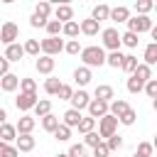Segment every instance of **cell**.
<instances>
[{
  "instance_id": "29",
  "label": "cell",
  "mask_w": 157,
  "mask_h": 157,
  "mask_svg": "<svg viewBox=\"0 0 157 157\" xmlns=\"http://www.w3.org/2000/svg\"><path fill=\"white\" fill-rule=\"evenodd\" d=\"M42 128H44L47 132H54V130L59 128V118H56L54 113H49V115H44V118H42Z\"/></svg>"
},
{
  "instance_id": "17",
  "label": "cell",
  "mask_w": 157,
  "mask_h": 157,
  "mask_svg": "<svg viewBox=\"0 0 157 157\" xmlns=\"http://www.w3.org/2000/svg\"><path fill=\"white\" fill-rule=\"evenodd\" d=\"M17 86H20V76H15V74H5V76L0 78V88H2L5 93H12Z\"/></svg>"
},
{
  "instance_id": "32",
  "label": "cell",
  "mask_w": 157,
  "mask_h": 157,
  "mask_svg": "<svg viewBox=\"0 0 157 157\" xmlns=\"http://www.w3.org/2000/svg\"><path fill=\"white\" fill-rule=\"evenodd\" d=\"M44 29H47L49 37H59V34H61V22H56V20H47Z\"/></svg>"
},
{
  "instance_id": "23",
  "label": "cell",
  "mask_w": 157,
  "mask_h": 157,
  "mask_svg": "<svg viewBox=\"0 0 157 157\" xmlns=\"http://www.w3.org/2000/svg\"><path fill=\"white\" fill-rule=\"evenodd\" d=\"M130 76H135L137 81H142V83H147V81L152 78V69H150V66H145V64H137V66H135V71H132Z\"/></svg>"
},
{
  "instance_id": "1",
  "label": "cell",
  "mask_w": 157,
  "mask_h": 157,
  "mask_svg": "<svg viewBox=\"0 0 157 157\" xmlns=\"http://www.w3.org/2000/svg\"><path fill=\"white\" fill-rule=\"evenodd\" d=\"M81 61H83V66L86 69H91V66H103L105 64V52L101 49V47H81Z\"/></svg>"
},
{
  "instance_id": "42",
  "label": "cell",
  "mask_w": 157,
  "mask_h": 157,
  "mask_svg": "<svg viewBox=\"0 0 157 157\" xmlns=\"http://www.w3.org/2000/svg\"><path fill=\"white\" fill-rule=\"evenodd\" d=\"M83 152H86V145H83V142H76V145L69 147L66 157H83Z\"/></svg>"
},
{
  "instance_id": "53",
  "label": "cell",
  "mask_w": 157,
  "mask_h": 157,
  "mask_svg": "<svg viewBox=\"0 0 157 157\" xmlns=\"http://www.w3.org/2000/svg\"><path fill=\"white\" fill-rule=\"evenodd\" d=\"M5 118H7V113H5V108H0V125H2V123H7Z\"/></svg>"
},
{
  "instance_id": "34",
  "label": "cell",
  "mask_w": 157,
  "mask_h": 157,
  "mask_svg": "<svg viewBox=\"0 0 157 157\" xmlns=\"http://www.w3.org/2000/svg\"><path fill=\"white\" fill-rule=\"evenodd\" d=\"M20 93H37L34 78H20Z\"/></svg>"
},
{
  "instance_id": "51",
  "label": "cell",
  "mask_w": 157,
  "mask_h": 157,
  "mask_svg": "<svg viewBox=\"0 0 157 157\" xmlns=\"http://www.w3.org/2000/svg\"><path fill=\"white\" fill-rule=\"evenodd\" d=\"M29 25H32V27H44V25H47V20H39L37 15H32V17H29Z\"/></svg>"
},
{
  "instance_id": "14",
  "label": "cell",
  "mask_w": 157,
  "mask_h": 157,
  "mask_svg": "<svg viewBox=\"0 0 157 157\" xmlns=\"http://www.w3.org/2000/svg\"><path fill=\"white\" fill-rule=\"evenodd\" d=\"M15 142H17V145H15L17 152H32V150H34V137H32V135H17Z\"/></svg>"
},
{
  "instance_id": "25",
  "label": "cell",
  "mask_w": 157,
  "mask_h": 157,
  "mask_svg": "<svg viewBox=\"0 0 157 157\" xmlns=\"http://www.w3.org/2000/svg\"><path fill=\"white\" fill-rule=\"evenodd\" d=\"M108 15H110V7L103 2V5H96V7H93V12H91V20H96V22L101 25L103 20H108Z\"/></svg>"
},
{
  "instance_id": "12",
  "label": "cell",
  "mask_w": 157,
  "mask_h": 157,
  "mask_svg": "<svg viewBox=\"0 0 157 157\" xmlns=\"http://www.w3.org/2000/svg\"><path fill=\"white\" fill-rule=\"evenodd\" d=\"M96 98L98 101H103V103H110L113 98H115V91H113V86H108V83H101V86H96Z\"/></svg>"
},
{
  "instance_id": "38",
  "label": "cell",
  "mask_w": 157,
  "mask_h": 157,
  "mask_svg": "<svg viewBox=\"0 0 157 157\" xmlns=\"http://www.w3.org/2000/svg\"><path fill=\"white\" fill-rule=\"evenodd\" d=\"M152 7H155V2H152V0H137V2H135V10H137V15H147Z\"/></svg>"
},
{
  "instance_id": "36",
  "label": "cell",
  "mask_w": 157,
  "mask_h": 157,
  "mask_svg": "<svg viewBox=\"0 0 157 157\" xmlns=\"http://www.w3.org/2000/svg\"><path fill=\"white\" fill-rule=\"evenodd\" d=\"M123 56H125V54H120V52H110V54L105 56V64H108V66H113V69H120Z\"/></svg>"
},
{
  "instance_id": "56",
  "label": "cell",
  "mask_w": 157,
  "mask_h": 157,
  "mask_svg": "<svg viewBox=\"0 0 157 157\" xmlns=\"http://www.w3.org/2000/svg\"><path fill=\"white\" fill-rule=\"evenodd\" d=\"M132 157H140V155H132Z\"/></svg>"
},
{
  "instance_id": "31",
  "label": "cell",
  "mask_w": 157,
  "mask_h": 157,
  "mask_svg": "<svg viewBox=\"0 0 157 157\" xmlns=\"http://www.w3.org/2000/svg\"><path fill=\"white\" fill-rule=\"evenodd\" d=\"M59 86H61V81L54 78V76H49V78L44 81V91H47L49 96H56V93H59Z\"/></svg>"
},
{
  "instance_id": "39",
  "label": "cell",
  "mask_w": 157,
  "mask_h": 157,
  "mask_svg": "<svg viewBox=\"0 0 157 157\" xmlns=\"http://www.w3.org/2000/svg\"><path fill=\"white\" fill-rule=\"evenodd\" d=\"M120 44H125V47L135 49V47H137V34H132V32H125V34H120Z\"/></svg>"
},
{
  "instance_id": "43",
  "label": "cell",
  "mask_w": 157,
  "mask_h": 157,
  "mask_svg": "<svg viewBox=\"0 0 157 157\" xmlns=\"http://www.w3.org/2000/svg\"><path fill=\"white\" fill-rule=\"evenodd\" d=\"M64 52H66V54H81V44H78V39H69V42L64 44Z\"/></svg>"
},
{
  "instance_id": "52",
  "label": "cell",
  "mask_w": 157,
  "mask_h": 157,
  "mask_svg": "<svg viewBox=\"0 0 157 157\" xmlns=\"http://www.w3.org/2000/svg\"><path fill=\"white\" fill-rule=\"evenodd\" d=\"M17 155H20V152H17L12 145H7V147H5V152H2V157H17Z\"/></svg>"
},
{
  "instance_id": "19",
  "label": "cell",
  "mask_w": 157,
  "mask_h": 157,
  "mask_svg": "<svg viewBox=\"0 0 157 157\" xmlns=\"http://www.w3.org/2000/svg\"><path fill=\"white\" fill-rule=\"evenodd\" d=\"M128 17H130V10H128L125 5L110 7V15H108V20H115V22H128Z\"/></svg>"
},
{
  "instance_id": "4",
  "label": "cell",
  "mask_w": 157,
  "mask_h": 157,
  "mask_svg": "<svg viewBox=\"0 0 157 157\" xmlns=\"http://www.w3.org/2000/svg\"><path fill=\"white\" fill-rule=\"evenodd\" d=\"M115 130H118V118H113L110 113H108V115H103V118L98 120V137H101V140H103V137L115 135Z\"/></svg>"
},
{
  "instance_id": "37",
  "label": "cell",
  "mask_w": 157,
  "mask_h": 157,
  "mask_svg": "<svg viewBox=\"0 0 157 157\" xmlns=\"http://www.w3.org/2000/svg\"><path fill=\"white\" fill-rule=\"evenodd\" d=\"M54 137H56L59 142H66V140L71 137V128H66V125H61V123H59V128L54 130Z\"/></svg>"
},
{
  "instance_id": "20",
  "label": "cell",
  "mask_w": 157,
  "mask_h": 157,
  "mask_svg": "<svg viewBox=\"0 0 157 157\" xmlns=\"http://www.w3.org/2000/svg\"><path fill=\"white\" fill-rule=\"evenodd\" d=\"M142 59H145L142 64L150 66V69H152V64H157V42H150V44L145 47V56H142Z\"/></svg>"
},
{
  "instance_id": "55",
  "label": "cell",
  "mask_w": 157,
  "mask_h": 157,
  "mask_svg": "<svg viewBox=\"0 0 157 157\" xmlns=\"http://www.w3.org/2000/svg\"><path fill=\"white\" fill-rule=\"evenodd\" d=\"M56 157H66V152H59V155H56Z\"/></svg>"
},
{
  "instance_id": "2",
  "label": "cell",
  "mask_w": 157,
  "mask_h": 157,
  "mask_svg": "<svg viewBox=\"0 0 157 157\" xmlns=\"http://www.w3.org/2000/svg\"><path fill=\"white\" fill-rule=\"evenodd\" d=\"M155 25L147 15H135V17H128V32L132 34H142V32H150Z\"/></svg>"
},
{
  "instance_id": "5",
  "label": "cell",
  "mask_w": 157,
  "mask_h": 157,
  "mask_svg": "<svg viewBox=\"0 0 157 157\" xmlns=\"http://www.w3.org/2000/svg\"><path fill=\"white\" fill-rule=\"evenodd\" d=\"M17 37H20V27H17L12 20H7V22L0 27V42H2L5 47H10V44H15Z\"/></svg>"
},
{
  "instance_id": "10",
  "label": "cell",
  "mask_w": 157,
  "mask_h": 157,
  "mask_svg": "<svg viewBox=\"0 0 157 157\" xmlns=\"http://www.w3.org/2000/svg\"><path fill=\"white\" fill-rule=\"evenodd\" d=\"M34 125H37V120H34L32 115H22V118L17 120V125H15V130H17V135H32Z\"/></svg>"
},
{
  "instance_id": "33",
  "label": "cell",
  "mask_w": 157,
  "mask_h": 157,
  "mask_svg": "<svg viewBox=\"0 0 157 157\" xmlns=\"http://www.w3.org/2000/svg\"><path fill=\"white\" fill-rule=\"evenodd\" d=\"M22 52H25V54H32V56H39V42H37V39H27V42L22 44Z\"/></svg>"
},
{
  "instance_id": "30",
  "label": "cell",
  "mask_w": 157,
  "mask_h": 157,
  "mask_svg": "<svg viewBox=\"0 0 157 157\" xmlns=\"http://www.w3.org/2000/svg\"><path fill=\"white\" fill-rule=\"evenodd\" d=\"M135 66H137V56L125 54V56H123V61H120V69H123V71H128V74H132V71H135Z\"/></svg>"
},
{
  "instance_id": "3",
  "label": "cell",
  "mask_w": 157,
  "mask_h": 157,
  "mask_svg": "<svg viewBox=\"0 0 157 157\" xmlns=\"http://www.w3.org/2000/svg\"><path fill=\"white\" fill-rule=\"evenodd\" d=\"M101 39H103V47H101V49L120 52V32H118L115 27H105V29H101Z\"/></svg>"
},
{
  "instance_id": "47",
  "label": "cell",
  "mask_w": 157,
  "mask_h": 157,
  "mask_svg": "<svg viewBox=\"0 0 157 157\" xmlns=\"http://www.w3.org/2000/svg\"><path fill=\"white\" fill-rule=\"evenodd\" d=\"M56 96H59V101H69V98L74 96V88H71V86H66V83H61V86H59V93H56Z\"/></svg>"
},
{
  "instance_id": "50",
  "label": "cell",
  "mask_w": 157,
  "mask_h": 157,
  "mask_svg": "<svg viewBox=\"0 0 157 157\" xmlns=\"http://www.w3.org/2000/svg\"><path fill=\"white\" fill-rule=\"evenodd\" d=\"M5 74H10V61H7L5 56H0V78H2Z\"/></svg>"
},
{
  "instance_id": "54",
  "label": "cell",
  "mask_w": 157,
  "mask_h": 157,
  "mask_svg": "<svg viewBox=\"0 0 157 157\" xmlns=\"http://www.w3.org/2000/svg\"><path fill=\"white\" fill-rule=\"evenodd\" d=\"M5 147H7V145H5V142H0V157H2V152H5Z\"/></svg>"
},
{
  "instance_id": "6",
  "label": "cell",
  "mask_w": 157,
  "mask_h": 157,
  "mask_svg": "<svg viewBox=\"0 0 157 157\" xmlns=\"http://www.w3.org/2000/svg\"><path fill=\"white\" fill-rule=\"evenodd\" d=\"M39 52H44V56H54V54L64 52V42L59 37H47L39 42Z\"/></svg>"
},
{
  "instance_id": "40",
  "label": "cell",
  "mask_w": 157,
  "mask_h": 157,
  "mask_svg": "<svg viewBox=\"0 0 157 157\" xmlns=\"http://www.w3.org/2000/svg\"><path fill=\"white\" fill-rule=\"evenodd\" d=\"M135 120H137V113H135L132 108H128V110H125V113L118 118V123H123V125H132Z\"/></svg>"
},
{
  "instance_id": "15",
  "label": "cell",
  "mask_w": 157,
  "mask_h": 157,
  "mask_svg": "<svg viewBox=\"0 0 157 157\" xmlns=\"http://www.w3.org/2000/svg\"><path fill=\"white\" fill-rule=\"evenodd\" d=\"M78 32H83L86 37H93V34H98L101 32V25L96 22V20H83V22H78Z\"/></svg>"
},
{
  "instance_id": "9",
  "label": "cell",
  "mask_w": 157,
  "mask_h": 157,
  "mask_svg": "<svg viewBox=\"0 0 157 157\" xmlns=\"http://www.w3.org/2000/svg\"><path fill=\"white\" fill-rule=\"evenodd\" d=\"M69 101H71V108L81 113V110H83V108L88 105V101H91V96H88V93H86L83 88H78V91H74V96H71Z\"/></svg>"
},
{
  "instance_id": "49",
  "label": "cell",
  "mask_w": 157,
  "mask_h": 157,
  "mask_svg": "<svg viewBox=\"0 0 157 157\" xmlns=\"http://www.w3.org/2000/svg\"><path fill=\"white\" fill-rule=\"evenodd\" d=\"M108 155H110V150L105 147V142H98L93 147V157H108Z\"/></svg>"
},
{
  "instance_id": "13",
  "label": "cell",
  "mask_w": 157,
  "mask_h": 157,
  "mask_svg": "<svg viewBox=\"0 0 157 157\" xmlns=\"http://www.w3.org/2000/svg\"><path fill=\"white\" fill-rule=\"evenodd\" d=\"M128 108H130V105H128V101H123V98H113V101L108 103V113H110L113 118H120Z\"/></svg>"
},
{
  "instance_id": "21",
  "label": "cell",
  "mask_w": 157,
  "mask_h": 157,
  "mask_svg": "<svg viewBox=\"0 0 157 157\" xmlns=\"http://www.w3.org/2000/svg\"><path fill=\"white\" fill-rule=\"evenodd\" d=\"M17 137V130H15V125H10V123H2L0 125V142H12Z\"/></svg>"
},
{
  "instance_id": "48",
  "label": "cell",
  "mask_w": 157,
  "mask_h": 157,
  "mask_svg": "<svg viewBox=\"0 0 157 157\" xmlns=\"http://www.w3.org/2000/svg\"><path fill=\"white\" fill-rule=\"evenodd\" d=\"M98 142H103L101 137H98V132L93 130V132H86V140H83V145H88V147H96Z\"/></svg>"
},
{
  "instance_id": "16",
  "label": "cell",
  "mask_w": 157,
  "mask_h": 157,
  "mask_svg": "<svg viewBox=\"0 0 157 157\" xmlns=\"http://www.w3.org/2000/svg\"><path fill=\"white\" fill-rule=\"evenodd\" d=\"M54 64H56L54 56H44V54H42V56H37V64H34V66H37L39 74H52V71H54Z\"/></svg>"
},
{
  "instance_id": "57",
  "label": "cell",
  "mask_w": 157,
  "mask_h": 157,
  "mask_svg": "<svg viewBox=\"0 0 157 157\" xmlns=\"http://www.w3.org/2000/svg\"><path fill=\"white\" fill-rule=\"evenodd\" d=\"M83 157H86V155H83Z\"/></svg>"
},
{
  "instance_id": "11",
  "label": "cell",
  "mask_w": 157,
  "mask_h": 157,
  "mask_svg": "<svg viewBox=\"0 0 157 157\" xmlns=\"http://www.w3.org/2000/svg\"><path fill=\"white\" fill-rule=\"evenodd\" d=\"M54 20L56 22H71L74 20V7L71 5H56V10H54Z\"/></svg>"
},
{
  "instance_id": "46",
  "label": "cell",
  "mask_w": 157,
  "mask_h": 157,
  "mask_svg": "<svg viewBox=\"0 0 157 157\" xmlns=\"http://www.w3.org/2000/svg\"><path fill=\"white\" fill-rule=\"evenodd\" d=\"M142 91H145L150 98H155V96H157V78H150V81L142 86Z\"/></svg>"
},
{
  "instance_id": "22",
  "label": "cell",
  "mask_w": 157,
  "mask_h": 157,
  "mask_svg": "<svg viewBox=\"0 0 157 157\" xmlns=\"http://www.w3.org/2000/svg\"><path fill=\"white\" fill-rule=\"evenodd\" d=\"M22 56H25V52H22V44H17V42L5 49V59H7V61H20Z\"/></svg>"
},
{
  "instance_id": "24",
  "label": "cell",
  "mask_w": 157,
  "mask_h": 157,
  "mask_svg": "<svg viewBox=\"0 0 157 157\" xmlns=\"http://www.w3.org/2000/svg\"><path fill=\"white\" fill-rule=\"evenodd\" d=\"M91 69H86V66H78L76 71H74V81L78 83V86H86V83H91Z\"/></svg>"
},
{
  "instance_id": "44",
  "label": "cell",
  "mask_w": 157,
  "mask_h": 157,
  "mask_svg": "<svg viewBox=\"0 0 157 157\" xmlns=\"http://www.w3.org/2000/svg\"><path fill=\"white\" fill-rule=\"evenodd\" d=\"M105 147H108V150H120V147H123V137H120V135H110V137L105 140Z\"/></svg>"
},
{
  "instance_id": "18",
  "label": "cell",
  "mask_w": 157,
  "mask_h": 157,
  "mask_svg": "<svg viewBox=\"0 0 157 157\" xmlns=\"http://www.w3.org/2000/svg\"><path fill=\"white\" fill-rule=\"evenodd\" d=\"M81 118H83V115H81L78 110H74V108H69V110H66V113L61 115V125H66V128H76Z\"/></svg>"
},
{
  "instance_id": "26",
  "label": "cell",
  "mask_w": 157,
  "mask_h": 157,
  "mask_svg": "<svg viewBox=\"0 0 157 157\" xmlns=\"http://www.w3.org/2000/svg\"><path fill=\"white\" fill-rule=\"evenodd\" d=\"M61 34H66L69 39H76V37H78V22H76V20L64 22V25H61Z\"/></svg>"
},
{
  "instance_id": "41",
  "label": "cell",
  "mask_w": 157,
  "mask_h": 157,
  "mask_svg": "<svg viewBox=\"0 0 157 157\" xmlns=\"http://www.w3.org/2000/svg\"><path fill=\"white\" fill-rule=\"evenodd\" d=\"M152 152H155L152 142H140L137 150H135V155H140V157H152Z\"/></svg>"
},
{
  "instance_id": "7",
  "label": "cell",
  "mask_w": 157,
  "mask_h": 157,
  "mask_svg": "<svg viewBox=\"0 0 157 157\" xmlns=\"http://www.w3.org/2000/svg\"><path fill=\"white\" fill-rule=\"evenodd\" d=\"M86 108H88V118H93V120H101L103 115H108V103H103L98 98H91Z\"/></svg>"
},
{
  "instance_id": "8",
  "label": "cell",
  "mask_w": 157,
  "mask_h": 157,
  "mask_svg": "<svg viewBox=\"0 0 157 157\" xmlns=\"http://www.w3.org/2000/svg\"><path fill=\"white\" fill-rule=\"evenodd\" d=\"M37 101H39V98H37V93H20L15 103H17V110H22V113H25V110H32V108L37 105Z\"/></svg>"
},
{
  "instance_id": "45",
  "label": "cell",
  "mask_w": 157,
  "mask_h": 157,
  "mask_svg": "<svg viewBox=\"0 0 157 157\" xmlns=\"http://www.w3.org/2000/svg\"><path fill=\"white\" fill-rule=\"evenodd\" d=\"M142 86H145V83H142V81H137L135 76H130V78H128V91H130V93H140V91H142Z\"/></svg>"
},
{
  "instance_id": "35",
  "label": "cell",
  "mask_w": 157,
  "mask_h": 157,
  "mask_svg": "<svg viewBox=\"0 0 157 157\" xmlns=\"http://www.w3.org/2000/svg\"><path fill=\"white\" fill-rule=\"evenodd\" d=\"M76 128H78V132H83V135H86V132H93V128H96V120H93V118H81Z\"/></svg>"
},
{
  "instance_id": "27",
  "label": "cell",
  "mask_w": 157,
  "mask_h": 157,
  "mask_svg": "<svg viewBox=\"0 0 157 157\" xmlns=\"http://www.w3.org/2000/svg\"><path fill=\"white\" fill-rule=\"evenodd\" d=\"M32 110H34L37 118H44V115L52 113V101H47V98H44V101H37V105H34Z\"/></svg>"
},
{
  "instance_id": "28",
  "label": "cell",
  "mask_w": 157,
  "mask_h": 157,
  "mask_svg": "<svg viewBox=\"0 0 157 157\" xmlns=\"http://www.w3.org/2000/svg\"><path fill=\"white\" fill-rule=\"evenodd\" d=\"M34 15H37L39 20H47V17L52 15V2H47V0L37 2V7H34Z\"/></svg>"
}]
</instances>
